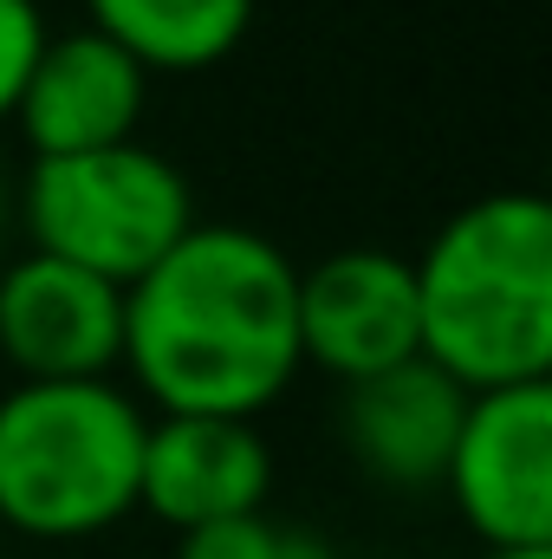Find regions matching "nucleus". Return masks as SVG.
Returning <instances> with one entry per match:
<instances>
[{"label": "nucleus", "instance_id": "7ed1b4c3", "mask_svg": "<svg viewBox=\"0 0 552 559\" xmlns=\"http://www.w3.org/2000/svg\"><path fill=\"white\" fill-rule=\"evenodd\" d=\"M149 411L111 378L13 384L0 397V534L92 540L137 514Z\"/></svg>", "mask_w": 552, "mask_h": 559}, {"label": "nucleus", "instance_id": "9b49d317", "mask_svg": "<svg viewBox=\"0 0 552 559\" xmlns=\"http://www.w3.org/2000/svg\"><path fill=\"white\" fill-rule=\"evenodd\" d=\"M85 13L143 72H208L254 26V0H85Z\"/></svg>", "mask_w": 552, "mask_h": 559}, {"label": "nucleus", "instance_id": "f03ea898", "mask_svg": "<svg viewBox=\"0 0 552 559\" xmlns=\"http://www.w3.org/2000/svg\"><path fill=\"white\" fill-rule=\"evenodd\" d=\"M416 267L422 358L468 397L547 384L552 371V209L501 189L455 209Z\"/></svg>", "mask_w": 552, "mask_h": 559}, {"label": "nucleus", "instance_id": "6e6552de", "mask_svg": "<svg viewBox=\"0 0 552 559\" xmlns=\"http://www.w3.org/2000/svg\"><path fill=\"white\" fill-rule=\"evenodd\" d=\"M143 98H149V72L105 33L79 26V33H52L39 46L7 124H20L33 163L39 156H85V150L137 143Z\"/></svg>", "mask_w": 552, "mask_h": 559}, {"label": "nucleus", "instance_id": "dca6fc26", "mask_svg": "<svg viewBox=\"0 0 552 559\" xmlns=\"http://www.w3.org/2000/svg\"><path fill=\"white\" fill-rule=\"evenodd\" d=\"M0 559H7V534H0Z\"/></svg>", "mask_w": 552, "mask_h": 559}, {"label": "nucleus", "instance_id": "2eb2a0df", "mask_svg": "<svg viewBox=\"0 0 552 559\" xmlns=\"http://www.w3.org/2000/svg\"><path fill=\"white\" fill-rule=\"evenodd\" d=\"M481 559H552V554H481Z\"/></svg>", "mask_w": 552, "mask_h": 559}, {"label": "nucleus", "instance_id": "f8f14e48", "mask_svg": "<svg viewBox=\"0 0 552 559\" xmlns=\"http://www.w3.org/2000/svg\"><path fill=\"white\" fill-rule=\"evenodd\" d=\"M176 559H338V554L312 527H286V521H274L261 508V514H235V521L182 534Z\"/></svg>", "mask_w": 552, "mask_h": 559}, {"label": "nucleus", "instance_id": "ddd939ff", "mask_svg": "<svg viewBox=\"0 0 552 559\" xmlns=\"http://www.w3.org/2000/svg\"><path fill=\"white\" fill-rule=\"evenodd\" d=\"M52 39L39 0H0V124L13 118L20 92H26V72L39 59V46Z\"/></svg>", "mask_w": 552, "mask_h": 559}, {"label": "nucleus", "instance_id": "4468645a", "mask_svg": "<svg viewBox=\"0 0 552 559\" xmlns=\"http://www.w3.org/2000/svg\"><path fill=\"white\" fill-rule=\"evenodd\" d=\"M7 209H13V195H7V176H0V235H7Z\"/></svg>", "mask_w": 552, "mask_h": 559}, {"label": "nucleus", "instance_id": "1a4fd4ad", "mask_svg": "<svg viewBox=\"0 0 552 559\" xmlns=\"http://www.w3.org/2000/svg\"><path fill=\"white\" fill-rule=\"evenodd\" d=\"M274 495V449L241 417H149L137 508L176 534L261 514Z\"/></svg>", "mask_w": 552, "mask_h": 559}, {"label": "nucleus", "instance_id": "20e7f679", "mask_svg": "<svg viewBox=\"0 0 552 559\" xmlns=\"http://www.w3.org/2000/svg\"><path fill=\"white\" fill-rule=\"evenodd\" d=\"M20 222L33 254L131 286L195 228V195L163 150L111 143L85 156H39L20 182Z\"/></svg>", "mask_w": 552, "mask_h": 559}, {"label": "nucleus", "instance_id": "0eeeda50", "mask_svg": "<svg viewBox=\"0 0 552 559\" xmlns=\"http://www.w3.org/2000/svg\"><path fill=\"white\" fill-rule=\"evenodd\" d=\"M0 358L20 384L111 378L124 358V286L26 248L0 267Z\"/></svg>", "mask_w": 552, "mask_h": 559}, {"label": "nucleus", "instance_id": "423d86ee", "mask_svg": "<svg viewBox=\"0 0 552 559\" xmlns=\"http://www.w3.org/2000/svg\"><path fill=\"white\" fill-rule=\"evenodd\" d=\"M299 358L338 384L422 358L416 267L391 248H345L299 267Z\"/></svg>", "mask_w": 552, "mask_h": 559}, {"label": "nucleus", "instance_id": "f257e3e1", "mask_svg": "<svg viewBox=\"0 0 552 559\" xmlns=\"http://www.w3.org/2000/svg\"><path fill=\"white\" fill-rule=\"evenodd\" d=\"M156 417L254 423L305 371L299 267L274 235L195 222L143 280L124 286V358Z\"/></svg>", "mask_w": 552, "mask_h": 559}, {"label": "nucleus", "instance_id": "9d476101", "mask_svg": "<svg viewBox=\"0 0 552 559\" xmlns=\"http://www.w3.org/2000/svg\"><path fill=\"white\" fill-rule=\"evenodd\" d=\"M461 411H468V391L455 378H442L429 358H410V365L345 384L338 442L364 468V481H377L391 495H429V488H442L448 449L461 436Z\"/></svg>", "mask_w": 552, "mask_h": 559}, {"label": "nucleus", "instance_id": "39448f33", "mask_svg": "<svg viewBox=\"0 0 552 559\" xmlns=\"http://www.w3.org/2000/svg\"><path fill=\"white\" fill-rule=\"evenodd\" d=\"M442 488L488 554H552V384L468 397Z\"/></svg>", "mask_w": 552, "mask_h": 559}]
</instances>
